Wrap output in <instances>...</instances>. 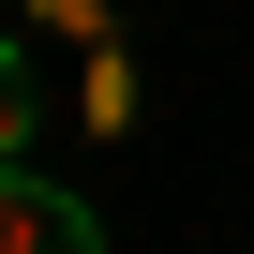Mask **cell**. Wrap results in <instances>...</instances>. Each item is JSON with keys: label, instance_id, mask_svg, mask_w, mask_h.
Returning a JSON list of instances; mask_svg holds the SVG:
<instances>
[{"label": "cell", "instance_id": "2", "mask_svg": "<svg viewBox=\"0 0 254 254\" xmlns=\"http://www.w3.org/2000/svg\"><path fill=\"white\" fill-rule=\"evenodd\" d=\"M30 135H45V75H30L15 30H0V165H30Z\"/></svg>", "mask_w": 254, "mask_h": 254}, {"label": "cell", "instance_id": "4", "mask_svg": "<svg viewBox=\"0 0 254 254\" xmlns=\"http://www.w3.org/2000/svg\"><path fill=\"white\" fill-rule=\"evenodd\" d=\"M15 30H60L75 60H105V45H120V15H105V0H15Z\"/></svg>", "mask_w": 254, "mask_h": 254}, {"label": "cell", "instance_id": "3", "mask_svg": "<svg viewBox=\"0 0 254 254\" xmlns=\"http://www.w3.org/2000/svg\"><path fill=\"white\" fill-rule=\"evenodd\" d=\"M75 120H90V135H135V60H75Z\"/></svg>", "mask_w": 254, "mask_h": 254}, {"label": "cell", "instance_id": "1", "mask_svg": "<svg viewBox=\"0 0 254 254\" xmlns=\"http://www.w3.org/2000/svg\"><path fill=\"white\" fill-rule=\"evenodd\" d=\"M0 254H105V224L60 194V180H30V165H0Z\"/></svg>", "mask_w": 254, "mask_h": 254}]
</instances>
